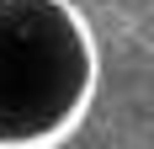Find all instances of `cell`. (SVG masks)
I'll list each match as a JSON object with an SVG mask.
<instances>
[{
  "label": "cell",
  "mask_w": 154,
  "mask_h": 149,
  "mask_svg": "<svg viewBox=\"0 0 154 149\" xmlns=\"http://www.w3.org/2000/svg\"><path fill=\"white\" fill-rule=\"evenodd\" d=\"M149 64H154V48H149Z\"/></svg>",
  "instance_id": "cell-1"
}]
</instances>
